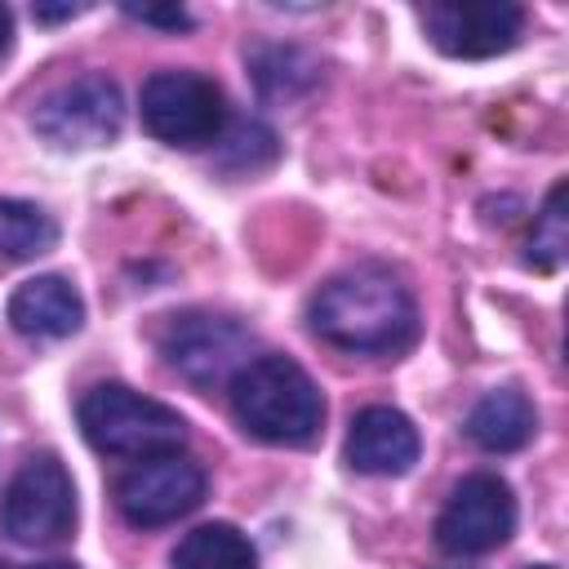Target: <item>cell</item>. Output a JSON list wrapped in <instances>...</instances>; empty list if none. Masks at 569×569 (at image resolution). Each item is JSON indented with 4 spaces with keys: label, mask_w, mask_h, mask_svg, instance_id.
I'll use <instances>...</instances> for the list:
<instances>
[{
    "label": "cell",
    "mask_w": 569,
    "mask_h": 569,
    "mask_svg": "<svg viewBox=\"0 0 569 569\" xmlns=\"http://www.w3.org/2000/svg\"><path fill=\"white\" fill-rule=\"evenodd\" d=\"M271 156H276V133L258 120H244L222 138V164L227 169H258Z\"/></svg>",
    "instance_id": "obj_18"
},
{
    "label": "cell",
    "mask_w": 569,
    "mask_h": 569,
    "mask_svg": "<svg viewBox=\"0 0 569 569\" xmlns=\"http://www.w3.org/2000/svg\"><path fill=\"white\" fill-rule=\"evenodd\" d=\"M249 71L267 102H289L320 80V62L298 44H258L249 53Z\"/></svg>",
    "instance_id": "obj_14"
},
{
    "label": "cell",
    "mask_w": 569,
    "mask_h": 569,
    "mask_svg": "<svg viewBox=\"0 0 569 569\" xmlns=\"http://www.w3.org/2000/svg\"><path fill=\"white\" fill-rule=\"evenodd\" d=\"M422 453L418 427L391 409V405H369L351 418L347 431V467L360 476H405Z\"/></svg>",
    "instance_id": "obj_11"
},
{
    "label": "cell",
    "mask_w": 569,
    "mask_h": 569,
    "mask_svg": "<svg viewBox=\"0 0 569 569\" xmlns=\"http://www.w3.org/2000/svg\"><path fill=\"white\" fill-rule=\"evenodd\" d=\"M516 529V498L502 476L476 471L453 485L436 516V542L449 556H485L502 547Z\"/></svg>",
    "instance_id": "obj_8"
},
{
    "label": "cell",
    "mask_w": 569,
    "mask_h": 569,
    "mask_svg": "<svg viewBox=\"0 0 569 569\" xmlns=\"http://www.w3.org/2000/svg\"><path fill=\"white\" fill-rule=\"evenodd\" d=\"M9 40H13V13L9 4H0V53H9Z\"/></svg>",
    "instance_id": "obj_21"
},
{
    "label": "cell",
    "mask_w": 569,
    "mask_h": 569,
    "mask_svg": "<svg viewBox=\"0 0 569 569\" xmlns=\"http://www.w3.org/2000/svg\"><path fill=\"white\" fill-rule=\"evenodd\" d=\"M120 124H124V93L102 71H89L71 84L53 89L31 116V129L58 151L107 147L120 138Z\"/></svg>",
    "instance_id": "obj_6"
},
{
    "label": "cell",
    "mask_w": 569,
    "mask_h": 569,
    "mask_svg": "<svg viewBox=\"0 0 569 569\" xmlns=\"http://www.w3.org/2000/svg\"><path fill=\"white\" fill-rule=\"evenodd\" d=\"M529 569H551V565H529Z\"/></svg>",
    "instance_id": "obj_23"
},
{
    "label": "cell",
    "mask_w": 569,
    "mask_h": 569,
    "mask_svg": "<svg viewBox=\"0 0 569 569\" xmlns=\"http://www.w3.org/2000/svg\"><path fill=\"white\" fill-rule=\"evenodd\" d=\"M76 525V485L53 453L27 458L0 498V533L18 547H49Z\"/></svg>",
    "instance_id": "obj_4"
},
{
    "label": "cell",
    "mask_w": 569,
    "mask_h": 569,
    "mask_svg": "<svg viewBox=\"0 0 569 569\" xmlns=\"http://www.w3.org/2000/svg\"><path fill=\"white\" fill-rule=\"evenodd\" d=\"M249 351H253V338L231 316L182 311V316H169V325L160 329V356L169 360V369L204 391L231 382L253 360Z\"/></svg>",
    "instance_id": "obj_7"
},
{
    "label": "cell",
    "mask_w": 569,
    "mask_h": 569,
    "mask_svg": "<svg viewBox=\"0 0 569 569\" xmlns=\"http://www.w3.org/2000/svg\"><path fill=\"white\" fill-rule=\"evenodd\" d=\"M9 325L27 338H71L84 325V298L67 276H31L9 298Z\"/></svg>",
    "instance_id": "obj_12"
},
{
    "label": "cell",
    "mask_w": 569,
    "mask_h": 569,
    "mask_svg": "<svg viewBox=\"0 0 569 569\" xmlns=\"http://www.w3.org/2000/svg\"><path fill=\"white\" fill-rule=\"evenodd\" d=\"M533 431H538V409H533V400L520 387H493L467 413V436L485 453L525 449L533 440Z\"/></svg>",
    "instance_id": "obj_13"
},
{
    "label": "cell",
    "mask_w": 569,
    "mask_h": 569,
    "mask_svg": "<svg viewBox=\"0 0 569 569\" xmlns=\"http://www.w3.org/2000/svg\"><path fill=\"white\" fill-rule=\"evenodd\" d=\"M84 4H36L31 13L40 18V22H58V18H76Z\"/></svg>",
    "instance_id": "obj_20"
},
{
    "label": "cell",
    "mask_w": 569,
    "mask_h": 569,
    "mask_svg": "<svg viewBox=\"0 0 569 569\" xmlns=\"http://www.w3.org/2000/svg\"><path fill=\"white\" fill-rule=\"evenodd\" d=\"M422 27L449 58H493L520 40L525 9L511 0H440L422 9Z\"/></svg>",
    "instance_id": "obj_10"
},
{
    "label": "cell",
    "mask_w": 569,
    "mask_h": 569,
    "mask_svg": "<svg viewBox=\"0 0 569 569\" xmlns=\"http://www.w3.org/2000/svg\"><path fill=\"white\" fill-rule=\"evenodd\" d=\"M227 387L236 422L267 445H311L325 427V396L289 356H253Z\"/></svg>",
    "instance_id": "obj_2"
},
{
    "label": "cell",
    "mask_w": 569,
    "mask_h": 569,
    "mask_svg": "<svg viewBox=\"0 0 569 569\" xmlns=\"http://www.w3.org/2000/svg\"><path fill=\"white\" fill-rule=\"evenodd\" d=\"M124 13L138 18V22L164 27V31H187V27H191V13H187L182 4H164V9H160V4H142V9H138V4H124Z\"/></svg>",
    "instance_id": "obj_19"
},
{
    "label": "cell",
    "mask_w": 569,
    "mask_h": 569,
    "mask_svg": "<svg viewBox=\"0 0 569 569\" xmlns=\"http://www.w3.org/2000/svg\"><path fill=\"white\" fill-rule=\"evenodd\" d=\"M142 129L169 147H200L222 133L227 102L222 89L200 71H151L138 93Z\"/></svg>",
    "instance_id": "obj_5"
},
{
    "label": "cell",
    "mask_w": 569,
    "mask_h": 569,
    "mask_svg": "<svg viewBox=\"0 0 569 569\" xmlns=\"http://www.w3.org/2000/svg\"><path fill=\"white\" fill-rule=\"evenodd\" d=\"M311 329L351 356H396L418 338L413 293L387 267H351L311 298Z\"/></svg>",
    "instance_id": "obj_1"
},
{
    "label": "cell",
    "mask_w": 569,
    "mask_h": 569,
    "mask_svg": "<svg viewBox=\"0 0 569 569\" xmlns=\"http://www.w3.org/2000/svg\"><path fill=\"white\" fill-rule=\"evenodd\" d=\"M173 569H253V542L236 525L213 520L178 542Z\"/></svg>",
    "instance_id": "obj_15"
},
{
    "label": "cell",
    "mask_w": 569,
    "mask_h": 569,
    "mask_svg": "<svg viewBox=\"0 0 569 569\" xmlns=\"http://www.w3.org/2000/svg\"><path fill=\"white\" fill-rule=\"evenodd\" d=\"M31 569H76L71 560H49V565H31Z\"/></svg>",
    "instance_id": "obj_22"
},
{
    "label": "cell",
    "mask_w": 569,
    "mask_h": 569,
    "mask_svg": "<svg viewBox=\"0 0 569 569\" xmlns=\"http://www.w3.org/2000/svg\"><path fill=\"white\" fill-rule=\"evenodd\" d=\"M58 244V222L31 200H0V262H31Z\"/></svg>",
    "instance_id": "obj_16"
},
{
    "label": "cell",
    "mask_w": 569,
    "mask_h": 569,
    "mask_svg": "<svg viewBox=\"0 0 569 569\" xmlns=\"http://www.w3.org/2000/svg\"><path fill=\"white\" fill-rule=\"evenodd\" d=\"M565 200H569V187L556 182L533 218V231H529V244H525V262L538 267V271H556L569 253V213H565Z\"/></svg>",
    "instance_id": "obj_17"
},
{
    "label": "cell",
    "mask_w": 569,
    "mask_h": 569,
    "mask_svg": "<svg viewBox=\"0 0 569 569\" xmlns=\"http://www.w3.org/2000/svg\"><path fill=\"white\" fill-rule=\"evenodd\" d=\"M200 502H204V467L182 453L142 458L116 485V507L138 529L169 525V520L196 511Z\"/></svg>",
    "instance_id": "obj_9"
},
{
    "label": "cell",
    "mask_w": 569,
    "mask_h": 569,
    "mask_svg": "<svg viewBox=\"0 0 569 569\" xmlns=\"http://www.w3.org/2000/svg\"><path fill=\"white\" fill-rule=\"evenodd\" d=\"M80 431L98 453L111 458H160L178 453L187 440V422L164 400H151L124 382H98L76 405Z\"/></svg>",
    "instance_id": "obj_3"
}]
</instances>
